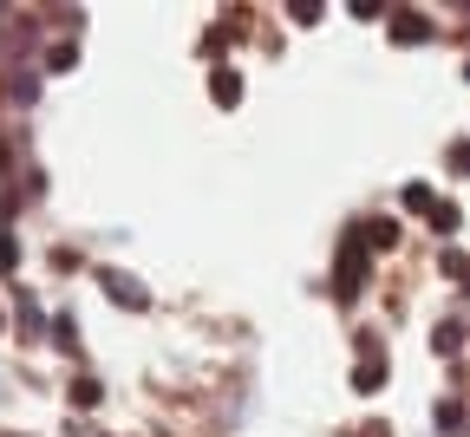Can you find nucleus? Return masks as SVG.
Returning <instances> with one entry per match:
<instances>
[{
    "label": "nucleus",
    "mask_w": 470,
    "mask_h": 437,
    "mask_svg": "<svg viewBox=\"0 0 470 437\" xmlns=\"http://www.w3.org/2000/svg\"><path fill=\"white\" fill-rule=\"evenodd\" d=\"M98 287H105V300H118L124 314H144L151 307V287L137 281V275H124V268H98Z\"/></svg>",
    "instance_id": "nucleus-1"
},
{
    "label": "nucleus",
    "mask_w": 470,
    "mask_h": 437,
    "mask_svg": "<svg viewBox=\"0 0 470 437\" xmlns=\"http://www.w3.org/2000/svg\"><path fill=\"white\" fill-rule=\"evenodd\" d=\"M359 281H366V235H346V249H340V275H334V294L340 300H353L359 294Z\"/></svg>",
    "instance_id": "nucleus-2"
},
{
    "label": "nucleus",
    "mask_w": 470,
    "mask_h": 437,
    "mask_svg": "<svg viewBox=\"0 0 470 437\" xmlns=\"http://www.w3.org/2000/svg\"><path fill=\"white\" fill-rule=\"evenodd\" d=\"M392 40H399V46L431 40V20H425V14H411V7H399V14H392Z\"/></svg>",
    "instance_id": "nucleus-3"
},
{
    "label": "nucleus",
    "mask_w": 470,
    "mask_h": 437,
    "mask_svg": "<svg viewBox=\"0 0 470 437\" xmlns=\"http://www.w3.org/2000/svg\"><path fill=\"white\" fill-rule=\"evenodd\" d=\"M353 386H359V392H379V386H385V352H379V346H366V360H359Z\"/></svg>",
    "instance_id": "nucleus-4"
},
{
    "label": "nucleus",
    "mask_w": 470,
    "mask_h": 437,
    "mask_svg": "<svg viewBox=\"0 0 470 437\" xmlns=\"http://www.w3.org/2000/svg\"><path fill=\"white\" fill-rule=\"evenodd\" d=\"M209 92H216V105H242V72L235 66H216L209 72Z\"/></svg>",
    "instance_id": "nucleus-5"
},
{
    "label": "nucleus",
    "mask_w": 470,
    "mask_h": 437,
    "mask_svg": "<svg viewBox=\"0 0 470 437\" xmlns=\"http://www.w3.org/2000/svg\"><path fill=\"white\" fill-rule=\"evenodd\" d=\"M399 203H405L411 215H431V209H438V196H431V183H405V189H399Z\"/></svg>",
    "instance_id": "nucleus-6"
},
{
    "label": "nucleus",
    "mask_w": 470,
    "mask_h": 437,
    "mask_svg": "<svg viewBox=\"0 0 470 437\" xmlns=\"http://www.w3.org/2000/svg\"><path fill=\"white\" fill-rule=\"evenodd\" d=\"M457 223H464L457 203H438V209H431V229H438V235H457Z\"/></svg>",
    "instance_id": "nucleus-7"
},
{
    "label": "nucleus",
    "mask_w": 470,
    "mask_h": 437,
    "mask_svg": "<svg viewBox=\"0 0 470 437\" xmlns=\"http://www.w3.org/2000/svg\"><path fill=\"white\" fill-rule=\"evenodd\" d=\"M359 235H366L373 249H392V241H399V223H366V229H359Z\"/></svg>",
    "instance_id": "nucleus-8"
},
{
    "label": "nucleus",
    "mask_w": 470,
    "mask_h": 437,
    "mask_svg": "<svg viewBox=\"0 0 470 437\" xmlns=\"http://www.w3.org/2000/svg\"><path fill=\"white\" fill-rule=\"evenodd\" d=\"M431 346H438V352H457V346H464V326H457V320H445V326L431 333Z\"/></svg>",
    "instance_id": "nucleus-9"
},
{
    "label": "nucleus",
    "mask_w": 470,
    "mask_h": 437,
    "mask_svg": "<svg viewBox=\"0 0 470 437\" xmlns=\"http://www.w3.org/2000/svg\"><path fill=\"white\" fill-rule=\"evenodd\" d=\"M98 398H105L98 378H72V405H98Z\"/></svg>",
    "instance_id": "nucleus-10"
},
{
    "label": "nucleus",
    "mask_w": 470,
    "mask_h": 437,
    "mask_svg": "<svg viewBox=\"0 0 470 437\" xmlns=\"http://www.w3.org/2000/svg\"><path fill=\"white\" fill-rule=\"evenodd\" d=\"M438 431H464V405H457V398L438 405Z\"/></svg>",
    "instance_id": "nucleus-11"
},
{
    "label": "nucleus",
    "mask_w": 470,
    "mask_h": 437,
    "mask_svg": "<svg viewBox=\"0 0 470 437\" xmlns=\"http://www.w3.org/2000/svg\"><path fill=\"white\" fill-rule=\"evenodd\" d=\"M14 268H20V241L0 229V275H14Z\"/></svg>",
    "instance_id": "nucleus-12"
},
{
    "label": "nucleus",
    "mask_w": 470,
    "mask_h": 437,
    "mask_svg": "<svg viewBox=\"0 0 470 437\" xmlns=\"http://www.w3.org/2000/svg\"><path fill=\"white\" fill-rule=\"evenodd\" d=\"M72 66H78L72 46H52V52H46V72H72Z\"/></svg>",
    "instance_id": "nucleus-13"
},
{
    "label": "nucleus",
    "mask_w": 470,
    "mask_h": 437,
    "mask_svg": "<svg viewBox=\"0 0 470 437\" xmlns=\"http://www.w3.org/2000/svg\"><path fill=\"white\" fill-rule=\"evenodd\" d=\"M451 170H457V177H470V144H457V150H451Z\"/></svg>",
    "instance_id": "nucleus-14"
},
{
    "label": "nucleus",
    "mask_w": 470,
    "mask_h": 437,
    "mask_svg": "<svg viewBox=\"0 0 470 437\" xmlns=\"http://www.w3.org/2000/svg\"><path fill=\"white\" fill-rule=\"evenodd\" d=\"M359 437H385V431H359Z\"/></svg>",
    "instance_id": "nucleus-15"
}]
</instances>
